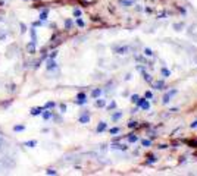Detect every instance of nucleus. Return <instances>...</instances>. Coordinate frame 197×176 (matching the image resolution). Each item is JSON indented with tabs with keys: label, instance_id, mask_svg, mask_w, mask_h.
<instances>
[{
	"label": "nucleus",
	"instance_id": "f257e3e1",
	"mask_svg": "<svg viewBox=\"0 0 197 176\" xmlns=\"http://www.w3.org/2000/svg\"><path fill=\"white\" fill-rule=\"evenodd\" d=\"M13 166H15V162L12 160V157L0 158V173H3L5 170H8V169H10Z\"/></svg>",
	"mask_w": 197,
	"mask_h": 176
},
{
	"label": "nucleus",
	"instance_id": "f03ea898",
	"mask_svg": "<svg viewBox=\"0 0 197 176\" xmlns=\"http://www.w3.org/2000/svg\"><path fill=\"white\" fill-rule=\"evenodd\" d=\"M35 46H37V43H35V41H31L29 44H27V50H28L29 53H34L35 52Z\"/></svg>",
	"mask_w": 197,
	"mask_h": 176
},
{
	"label": "nucleus",
	"instance_id": "7ed1b4c3",
	"mask_svg": "<svg viewBox=\"0 0 197 176\" xmlns=\"http://www.w3.org/2000/svg\"><path fill=\"white\" fill-rule=\"evenodd\" d=\"M41 113V107H37V109H31V114L33 116H37V114Z\"/></svg>",
	"mask_w": 197,
	"mask_h": 176
},
{
	"label": "nucleus",
	"instance_id": "20e7f679",
	"mask_svg": "<svg viewBox=\"0 0 197 176\" xmlns=\"http://www.w3.org/2000/svg\"><path fill=\"white\" fill-rule=\"evenodd\" d=\"M15 131H16V132H21V131H25V126H24V125H16V126H15Z\"/></svg>",
	"mask_w": 197,
	"mask_h": 176
},
{
	"label": "nucleus",
	"instance_id": "39448f33",
	"mask_svg": "<svg viewBox=\"0 0 197 176\" xmlns=\"http://www.w3.org/2000/svg\"><path fill=\"white\" fill-rule=\"evenodd\" d=\"M35 141H27V143H24V145H27V147H34L35 145Z\"/></svg>",
	"mask_w": 197,
	"mask_h": 176
},
{
	"label": "nucleus",
	"instance_id": "423d86ee",
	"mask_svg": "<svg viewBox=\"0 0 197 176\" xmlns=\"http://www.w3.org/2000/svg\"><path fill=\"white\" fill-rule=\"evenodd\" d=\"M21 33H22V34L27 33V27H25L24 24H21Z\"/></svg>",
	"mask_w": 197,
	"mask_h": 176
},
{
	"label": "nucleus",
	"instance_id": "0eeeda50",
	"mask_svg": "<svg viewBox=\"0 0 197 176\" xmlns=\"http://www.w3.org/2000/svg\"><path fill=\"white\" fill-rule=\"evenodd\" d=\"M46 16H47V12H43V13L40 15V19H41V21H44V19H46Z\"/></svg>",
	"mask_w": 197,
	"mask_h": 176
},
{
	"label": "nucleus",
	"instance_id": "6e6552de",
	"mask_svg": "<svg viewBox=\"0 0 197 176\" xmlns=\"http://www.w3.org/2000/svg\"><path fill=\"white\" fill-rule=\"evenodd\" d=\"M46 173H47V175H56V172L53 170V169H49V170L46 172Z\"/></svg>",
	"mask_w": 197,
	"mask_h": 176
},
{
	"label": "nucleus",
	"instance_id": "1a4fd4ad",
	"mask_svg": "<svg viewBox=\"0 0 197 176\" xmlns=\"http://www.w3.org/2000/svg\"><path fill=\"white\" fill-rule=\"evenodd\" d=\"M53 68H54V62H49L47 69H53Z\"/></svg>",
	"mask_w": 197,
	"mask_h": 176
},
{
	"label": "nucleus",
	"instance_id": "9d476101",
	"mask_svg": "<svg viewBox=\"0 0 197 176\" xmlns=\"http://www.w3.org/2000/svg\"><path fill=\"white\" fill-rule=\"evenodd\" d=\"M50 116H52V114H50V113H44V119H49Z\"/></svg>",
	"mask_w": 197,
	"mask_h": 176
},
{
	"label": "nucleus",
	"instance_id": "9b49d317",
	"mask_svg": "<svg viewBox=\"0 0 197 176\" xmlns=\"http://www.w3.org/2000/svg\"><path fill=\"white\" fill-rule=\"evenodd\" d=\"M2 145H3V139L0 138V150H2V148H3V147H2Z\"/></svg>",
	"mask_w": 197,
	"mask_h": 176
}]
</instances>
